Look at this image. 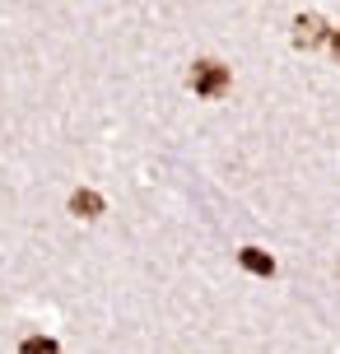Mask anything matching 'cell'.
Listing matches in <instances>:
<instances>
[{
	"label": "cell",
	"mask_w": 340,
	"mask_h": 354,
	"mask_svg": "<svg viewBox=\"0 0 340 354\" xmlns=\"http://www.w3.org/2000/svg\"><path fill=\"white\" fill-rule=\"evenodd\" d=\"M238 266H243L247 275H261V280H270V275H275V257H270V252H261V248H243V252H238Z\"/></svg>",
	"instance_id": "obj_3"
},
{
	"label": "cell",
	"mask_w": 340,
	"mask_h": 354,
	"mask_svg": "<svg viewBox=\"0 0 340 354\" xmlns=\"http://www.w3.org/2000/svg\"><path fill=\"white\" fill-rule=\"evenodd\" d=\"M70 214H79V219H98V214H103V196L89 192V187H79V192L70 196Z\"/></svg>",
	"instance_id": "obj_4"
},
{
	"label": "cell",
	"mask_w": 340,
	"mask_h": 354,
	"mask_svg": "<svg viewBox=\"0 0 340 354\" xmlns=\"http://www.w3.org/2000/svg\"><path fill=\"white\" fill-rule=\"evenodd\" d=\"M322 42H326V19L322 15H299L294 19V47L312 52V47H322Z\"/></svg>",
	"instance_id": "obj_2"
},
{
	"label": "cell",
	"mask_w": 340,
	"mask_h": 354,
	"mask_svg": "<svg viewBox=\"0 0 340 354\" xmlns=\"http://www.w3.org/2000/svg\"><path fill=\"white\" fill-rule=\"evenodd\" d=\"M331 56H336V66H340V28L331 33Z\"/></svg>",
	"instance_id": "obj_6"
},
{
	"label": "cell",
	"mask_w": 340,
	"mask_h": 354,
	"mask_svg": "<svg viewBox=\"0 0 340 354\" xmlns=\"http://www.w3.org/2000/svg\"><path fill=\"white\" fill-rule=\"evenodd\" d=\"M229 84H233L229 66H219V61H196L191 66V93L196 98H224Z\"/></svg>",
	"instance_id": "obj_1"
},
{
	"label": "cell",
	"mask_w": 340,
	"mask_h": 354,
	"mask_svg": "<svg viewBox=\"0 0 340 354\" xmlns=\"http://www.w3.org/2000/svg\"><path fill=\"white\" fill-rule=\"evenodd\" d=\"M52 350H56V340H47V336L23 340V354H52Z\"/></svg>",
	"instance_id": "obj_5"
}]
</instances>
